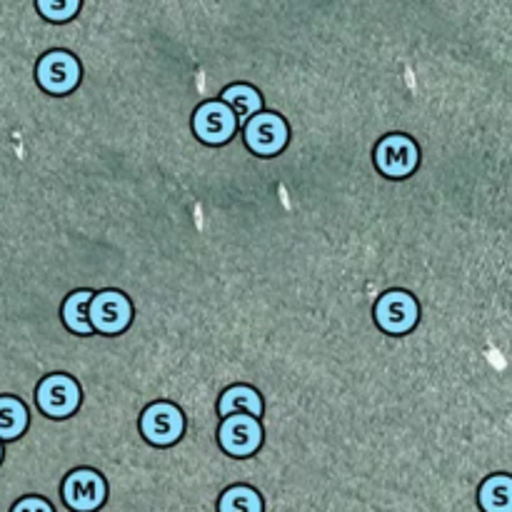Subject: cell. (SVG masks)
Listing matches in <instances>:
<instances>
[{
  "instance_id": "cell-1",
  "label": "cell",
  "mask_w": 512,
  "mask_h": 512,
  "mask_svg": "<svg viewBox=\"0 0 512 512\" xmlns=\"http://www.w3.org/2000/svg\"><path fill=\"white\" fill-rule=\"evenodd\" d=\"M108 500L103 475L90 468L73 470L63 483V503L73 512H95Z\"/></svg>"
},
{
  "instance_id": "cell-2",
  "label": "cell",
  "mask_w": 512,
  "mask_h": 512,
  "mask_svg": "<svg viewBox=\"0 0 512 512\" xmlns=\"http://www.w3.org/2000/svg\"><path fill=\"white\" fill-rule=\"evenodd\" d=\"M183 430L185 418L173 403L150 405V408H145L143 418H140V433L155 448H168V445L178 443Z\"/></svg>"
},
{
  "instance_id": "cell-3",
  "label": "cell",
  "mask_w": 512,
  "mask_h": 512,
  "mask_svg": "<svg viewBox=\"0 0 512 512\" xmlns=\"http://www.w3.org/2000/svg\"><path fill=\"white\" fill-rule=\"evenodd\" d=\"M133 320V305L120 290H103L90 300V325L105 335L123 333Z\"/></svg>"
},
{
  "instance_id": "cell-4",
  "label": "cell",
  "mask_w": 512,
  "mask_h": 512,
  "mask_svg": "<svg viewBox=\"0 0 512 512\" xmlns=\"http://www.w3.org/2000/svg\"><path fill=\"white\" fill-rule=\"evenodd\" d=\"M35 403L48 418H68L80 405V388L70 375H48L35 390Z\"/></svg>"
},
{
  "instance_id": "cell-5",
  "label": "cell",
  "mask_w": 512,
  "mask_h": 512,
  "mask_svg": "<svg viewBox=\"0 0 512 512\" xmlns=\"http://www.w3.org/2000/svg\"><path fill=\"white\" fill-rule=\"evenodd\" d=\"M35 78H38L40 88L48 93L65 95L78 85L80 63L75 60V55L65 53V50H50L38 60Z\"/></svg>"
},
{
  "instance_id": "cell-6",
  "label": "cell",
  "mask_w": 512,
  "mask_h": 512,
  "mask_svg": "<svg viewBox=\"0 0 512 512\" xmlns=\"http://www.w3.org/2000/svg\"><path fill=\"white\" fill-rule=\"evenodd\" d=\"M218 440L220 448L233 455V458H250L263 443V428H260L258 418H253V415H230L220 425Z\"/></svg>"
},
{
  "instance_id": "cell-7",
  "label": "cell",
  "mask_w": 512,
  "mask_h": 512,
  "mask_svg": "<svg viewBox=\"0 0 512 512\" xmlns=\"http://www.w3.org/2000/svg\"><path fill=\"white\" fill-rule=\"evenodd\" d=\"M288 123L278 113L260 110L245 123V143L255 155H278L288 143Z\"/></svg>"
},
{
  "instance_id": "cell-8",
  "label": "cell",
  "mask_w": 512,
  "mask_h": 512,
  "mask_svg": "<svg viewBox=\"0 0 512 512\" xmlns=\"http://www.w3.org/2000/svg\"><path fill=\"white\" fill-rule=\"evenodd\" d=\"M193 130L205 145H225L238 130V118L220 100H208L193 115Z\"/></svg>"
},
{
  "instance_id": "cell-9",
  "label": "cell",
  "mask_w": 512,
  "mask_h": 512,
  "mask_svg": "<svg viewBox=\"0 0 512 512\" xmlns=\"http://www.w3.org/2000/svg\"><path fill=\"white\" fill-rule=\"evenodd\" d=\"M375 323L390 335H403L418 323V303L405 290H390L375 303Z\"/></svg>"
},
{
  "instance_id": "cell-10",
  "label": "cell",
  "mask_w": 512,
  "mask_h": 512,
  "mask_svg": "<svg viewBox=\"0 0 512 512\" xmlns=\"http://www.w3.org/2000/svg\"><path fill=\"white\" fill-rule=\"evenodd\" d=\"M418 145L408 135H388L375 148V165L388 178H408L418 168Z\"/></svg>"
},
{
  "instance_id": "cell-11",
  "label": "cell",
  "mask_w": 512,
  "mask_h": 512,
  "mask_svg": "<svg viewBox=\"0 0 512 512\" xmlns=\"http://www.w3.org/2000/svg\"><path fill=\"white\" fill-rule=\"evenodd\" d=\"M218 413L223 415V420L238 413L260 418V413H263V400H260V395L255 393L253 388H248V385H235V388H228L220 395Z\"/></svg>"
},
{
  "instance_id": "cell-12",
  "label": "cell",
  "mask_w": 512,
  "mask_h": 512,
  "mask_svg": "<svg viewBox=\"0 0 512 512\" xmlns=\"http://www.w3.org/2000/svg\"><path fill=\"white\" fill-rule=\"evenodd\" d=\"M220 103L228 105L230 110L235 113V118L245 120L248 123L253 115L260 113V108H263V98H260V93L255 88H250V85H230V88L223 90V95H220Z\"/></svg>"
},
{
  "instance_id": "cell-13",
  "label": "cell",
  "mask_w": 512,
  "mask_h": 512,
  "mask_svg": "<svg viewBox=\"0 0 512 512\" xmlns=\"http://www.w3.org/2000/svg\"><path fill=\"white\" fill-rule=\"evenodd\" d=\"M478 503L485 512H512L510 475H493V478L485 480L478 493Z\"/></svg>"
},
{
  "instance_id": "cell-14",
  "label": "cell",
  "mask_w": 512,
  "mask_h": 512,
  "mask_svg": "<svg viewBox=\"0 0 512 512\" xmlns=\"http://www.w3.org/2000/svg\"><path fill=\"white\" fill-rule=\"evenodd\" d=\"M93 295V290H78V293H73L63 303V323L68 325L73 333H93V325H90V300H93Z\"/></svg>"
},
{
  "instance_id": "cell-15",
  "label": "cell",
  "mask_w": 512,
  "mask_h": 512,
  "mask_svg": "<svg viewBox=\"0 0 512 512\" xmlns=\"http://www.w3.org/2000/svg\"><path fill=\"white\" fill-rule=\"evenodd\" d=\"M28 428V410L18 398H0V440H15Z\"/></svg>"
},
{
  "instance_id": "cell-16",
  "label": "cell",
  "mask_w": 512,
  "mask_h": 512,
  "mask_svg": "<svg viewBox=\"0 0 512 512\" xmlns=\"http://www.w3.org/2000/svg\"><path fill=\"white\" fill-rule=\"evenodd\" d=\"M218 512H263V498L250 485H233L220 495Z\"/></svg>"
},
{
  "instance_id": "cell-17",
  "label": "cell",
  "mask_w": 512,
  "mask_h": 512,
  "mask_svg": "<svg viewBox=\"0 0 512 512\" xmlns=\"http://www.w3.org/2000/svg\"><path fill=\"white\" fill-rule=\"evenodd\" d=\"M80 3L70 0V3H38V10L48 20H55V23H63V20H70L75 13H78Z\"/></svg>"
},
{
  "instance_id": "cell-18",
  "label": "cell",
  "mask_w": 512,
  "mask_h": 512,
  "mask_svg": "<svg viewBox=\"0 0 512 512\" xmlns=\"http://www.w3.org/2000/svg\"><path fill=\"white\" fill-rule=\"evenodd\" d=\"M13 512H55L53 505L43 498H23L15 503Z\"/></svg>"
},
{
  "instance_id": "cell-19",
  "label": "cell",
  "mask_w": 512,
  "mask_h": 512,
  "mask_svg": "<svg viewBox=\"0 0 512 512\" xmlns=\"http://www.w3.org/2000/svg\"><path fill=\"white\" fill-rule=\"evenodd\" d=\"M0 458H3V445H0Z\"/></svg>"
}]
</instances>
